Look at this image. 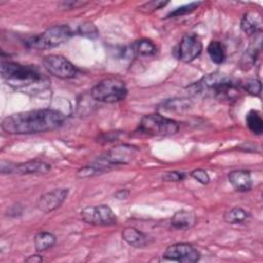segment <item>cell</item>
I'll return each instance as SVG.
<instances>
[{"label":"cell","instance_id":"cell-14","mask_svg":"<svg viewBox=\"0 0 263 263\" xmlns=\"http://www.w3.org/2000/svg\"><path fill=\"white\" fill-rule=\"evenodd\" d=\"M196 216L193 212L181 210L174 214V216L171 219V224L176 229H189L193 227L196 224Z\"/></svg>","mask_w":263,"mask_h":263},{"label":"cell","instance_id":"cell-7","mask_svg":"<svg viewBox=\"0 0 263 263\" xmlns=\"http://www.w3.org/2000/svg\"><path fill=\"white\" fill-rule=\"evenodd\" d=\"M42 65L50 75L61 79L75 78L79 73L78 69L69 60L59 54H48L44 57Z\"/></svg>","mask_w":263,"mask_h":263},{"label":"cell","instance_id":"cell-2","mask_svg":"<svg viewBox=\"0 0 263 263\" xmlns=\"http://www.w3.org/2000/svg\"><path fill=\"white\" fill-rule=\"evenodd\" d=\"M1 77L15 89H25L42 82V75L35 67L14 62H2Z\"/></svg>","mask_w":263,"mask_h":263},{"label":"cell","instance_id":"cell-10","mask_svg":"<svg viewBox=\"0 0 263 263\" xmlns=\"http://www.w3.org/2000/svg\"><path fill=\"white\" fill-rule=\"evenodd\" d=\"M202 51V42L200 38L193 33L186 34L178 47V58L184 63L194 61Z\"/></svg>","mask_w":263,"mask_h":263},{"label":"cell","instance_id":"cell-4","mask_svg":"<svg viewBox=\"0 0 263 263\" xmlns=\"http://www.w3.org/2000/svg\"><path fill=\"white\" fill-rule=\"evenodd\" d=\"M93 100L113 104L123 101L127 96V87L125 82L118 77H108L99 81L90 90Z\"/></svg>","mask_w":263,"mask_h":263},{"label":"cell","instance_id":"cell-13","mask_svg":"<svg viewBox=\"0 0 263 263\" xmlns=\"http://www.w3.org/2000/svg\"><path fill=\"white\" fill-rule=\"evenodd\" d=\"M228 181L235 191L246 192L252 188V178L249 171L235 170L228 174Z\"/></svg>","mask_w":263,"mask_h":263},{"label":"cell","instance_id":"cell-5","mask_svg":"<svg viewBox=\"0 0 263 263\" xmlns=\"http://www.w3.org/2000/svg\"><path fill=\"white\" fill-rule=\"evenodd\" d=\"M73 30L68 25H57L48 28L43 33L30 37L26 43L36 49H50L68 41L73 35Z\"/></svg>","mask_w":263,"mask_h":263},{"label":"cell","instance_id":"cell-18","mask_svg":"<svg viewBox=\"0 0 263 263\" xmlns=\"http://www.w3.org/2000/svg\"><path fill=\"white\" fill-rule=\"evenodd\" d=\"M57 241L55 236L48 231H40L34 237V246L37 252H44L51 248Z\"/></svg>","mask_w":263,"mask_h":263},{"label":"cell","instance_id":"cell-15","mask_svg":"<svg viewBox=\"0 0 263 263\" xmlns=\"http://www.w3.org/2000/svg\"><path fill=\"white\" fill-rule=\"evenodd\" d=\"M122 239L134 248H143L148 243V236L134 227H126L122 231Z\"/></svg>","mask_w":263,"mask_h":263},{"label":"cell","instance_id":"cell-20","mask_svg":"<svg viewBox=\"0 0 263 263\" xmlns=\"http://www.w3.org/2000/svg\"><path fill=\"white\" fill-rule=\"evenodd\" d=\"M246 123L248 128L255 135L263 133V119L257 110H251L246 116Z\"/></svg>","mask_w":263,"mask_h":263},{"label":"cell","instance_id":"cell-19","mask_svg":"<svg viewBox=\"0 0 263 263\" xmlns=\"http://www.w3.org/2000/svg\"><path fill=\"white\" fill-rule=\"evenodd\" d=\"M206 50L213 63L220 65L225 61V57H226L225 47L223 43H221L220 41H217V40L211 41L206 47Z\"/></svg>","mask_w":263,"mask_h":263},{"label":"cell","instance_id":"cell-26","mask_svg":"<svg viewBox=\"0 0 263 263\" xmlns=\"http://www.w3.org/2000/svg\"><path fill=\"white\" fill-rule=\"evenodd\" d=\"M190 176H191L194 180H196L197 182H199V183L202 184V185L209 184V182H210V180H211L209 174L206 173V171H204V170H202V168H197V170L192 171V172L190 173Z\"/></svg>","mask_w":263,"mask_h":263},{"label":"cell","instance_id":"cell-16","mask_svg":"<svg viewBox=\"0 0 263 263\" xmlns=\"http://www.w3.org/2000/svg\"><path fill=\"white\" fill-rule=\"evenodd\" d=\"M130 50H132V53H134L135 55L150 57L155 54L156 45L150 39L143 38L135 41L130 46Z\"/></svg>","mask_w":263,"mask_h":263},{"label":"cell","instance_id":"cell-6","mask_svg":"<svg viewBox=\"0 0 263 263\" xmlns=\"http://www.w3.org/2000/svg\"><path fill=\"white\" fill-rule=\"evenodd\" d=\"M138 130L148 136L166 137L177 134L179 124L177 121L161 114H148L141 119Z\"/></svg>","mask_w":263,"mask_h":263},{"label":"cell","instance_id":"cell-17","mask_svg":"<svg viewBox=\"0 0 263 263\" xmlns=\"http://www.w3.org/2000/svg\"><path fill=\"white\" fill-rule=\"evenodd\" d=\"M259 17L254 12H247L242 15L240 21V28L247 35L256 34L260 31Z\"/></svg>","mask_w":263,"mask_h":263},{"label":"cell","instance_id":"cell-25","mask_svg":"<svg viewBox=\"0 0 263 263\" xmlns=\"http://www.w3.org/2000/svg\"><path fill=\"white\" fill-rule=\"evenodd\" d=\"M167 4V1H156V0H152L149 2H146L145 4L141 5L139 8L141 11L144 12H152L154 10H157L163 6H165Z\"/></svg>","mask_w":263,"mask_h":263},{"label":"cell","instance_id":"cell-27","mask_svg":"<svg viewBox=\"0 0 263 263\" xmlns=\"http://www.w3.org/2000/svg\"><path fill=\"white\" fill-rule=\"evenodd\" d=\"M184 179H185V173L177 172V171L166 172L162 176V180L166 182H179V181H183Z\"/></svg>","mask_w":263,"mask_h":263},{"label":"cell","instance_id":"cell-1","mask_svg":"<svg viewBox=\"0 0 263 263\" xmlns=\"http://www.w3.org/2000/svg\"><path fill=\"white\" fill-rule=\"evenodd\" d=\"M65 115L54 109H35L6 116L1 123L11 135H32L54 130L64 124Z\"/></svg>","mask_w":263,"mask_h":263},{"label":"cell","instance_id":"cell-11","mask_svg":"<svg viewBox=\"0 0 263 263\" xmlns=\"http://www.w3.org/2000/svg\"><path fill=\"white\" fill-rule=\"evenodd\" d=\"M69 193L67 188H55L42 194L38 201L37 208L43 213H50L62 205Z\"/></svg>","mask_w":263,"mask_h":263},{"label":"cell","instance_id":"cell-29","mask_svg":"<svg viewBox=\"0 0 263 263\" xmlns=\"http://www.w3.org/2000/svg\"><path fill=\"white\" fill-rule=\"evenodd\" d=\"M43 259L40 255H31L30 257H28L25 261L26 262H30V263H39L41 262Z\"/></svg>","mask_w":263,"mask_h":263},{"label":"cell","instance_id":"cell-12","mask_svg":"<svg viewBox=\"0 0 263 263\" xmlns=\"http://www.w3.org/2000/svg\"><path fill=\"white\" fill-rule=\"evenodd\" d=\"M51 166L49 163L42 160H29L23 163H17L13 165L12 174L17 175H42L50 171Z\"/></svg>","mask_w":263,"mask_h":263},{"label":"cell","instance_id":"cell-9","mask_svg":"<svg viewBox=\"0 0 263 263\" xmlns=\"http://www.w3.org/2000/svg\"><path fill=\"white\" fill-rule=\"evenodd\" d=\"M163 259L181 263H194L200 259V253L189 243H175L166 248Z\"/></svg>","mask_w":263,"mask_h":263},{"label":"cell","instance_id":"cell-3","mask_svg":"<svg viewBox=\"0 0 263 263\" xmlns=\"http://www.w3.org/2000/svg\"><path fill=\"white\" fill-rule=\"evenodd\" d=\"M241 84L221 73H211L194 84V91L210 92L219 99H233Z\"/></svg>","mask_w":263,"mask_h":263},{"label":"cell","instance_id":"cell-28","mask_svg":"<svg viewBox=\"0 0 263 263\" xmlns=\"http://www.w3.org/2000/svg\"><path fill=\"white\" fill-rule=\"evenodd\" d=\"M130 195V191L128 189H119L115 194H114V197L116 199H119V200H123V199H127Z\"/></svg>","mask_w":263,"mask_h":263},{"label":"cell","instance_id":"cell-8","mask_svg":"<svg viewBox=\"0 0 263 263\" xmlns=\"http://www.w3.org/2000/svg\"><path fill=\"white\" fill-rule=\"evenodd\" d=\"M82 221L95 226H112L117 223V217L106 204L86 206L80 212Z\"/></svg>","mask_w":263,"mask_h":263},{"label":"cell","instance_id":"cell-22","mask_svg":"<svg viewBox=\"0 0 263 263\" xmlns=\"http://www.w3.org/2000/svg\"><path fill=\"white\" fill-rule=\"evenodd\" d=\"M202 2H190L188 4H185V5H182L180 7H177L176 9L172 10L168 14H167V17H175V16H182V15H185L187 13H190L192 11H194L196 8H198L199 5H201Z\"/></svg>","mask_w":263,"mask_h":263},{"label":"cell","instance_id":"cell-24","mask_svg":"<svg viewBox=\"0 0 263 263\" xmlns=\"http://www.w3.org/2000/svg\"><path fill=\"white\" fill-rule=\"evenodd\" d=\"M80 35L89 37V38H95L99 35L98 29L96 28L95 25H92L91 23H83L79 26L78 31H77Z\"/></svg>","mask_w":263,"mask_h":263},{"label":"cell","instance_id":"cell-23","mask_svg":"<svg viewBox=\"0 0 263 263\" xmlns=\"http://www.w3.org/2000/svg\"><path fill=\"white\" fill-rule=\"evenodd\" d=\"M241 87L251 96L260 97L262 84L259 79H248L243 84H241Z\"/></svg>","mask_w":263,"mask_h":263},{"label":"cell","instance_id":"cell-21","mask_svg":"<svg viewBox=\"0 0 263 263\" xmlns=\"http://www.w3.org/2000/svg\"><path fill=\"white\" fill-rule=\"evenodd\" d=\"M249 213L240 206H233L224 214V220L228 224H239L246 221Z\"/></svg>","mask_w":263,"mask_h":263}]
</instances>
